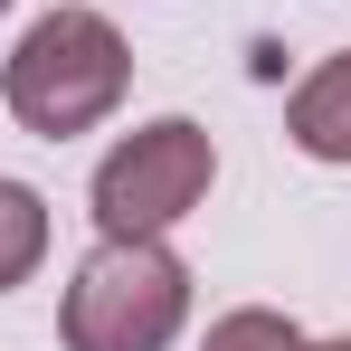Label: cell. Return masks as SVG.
I'll return each instance as SVG.
<instances>
[{
	"instance_id": "obj_1",
	"label": "cell",
	"mask_w": 351,
	"mask_h": 351,
	"mask_svg": "<svg viewBox=\"0 0 351 351\" xmlns=\"http://www.w3.org/2000/svg\"><path fill=\"white\" fill-rule=\"evenodd\" d=\"M133 86V48L105 10L86 0H58L48 19H29V38L0 66V105L29 123L38 143H66V133H95V123L123 105Z\"/></svg>"
},
{
	"instance_id": "obj_2",
	"label": "cell",
	"mask_w": 351,
	"mask_h": 351,
	"mask_svg": "<svg viewBox=\"0 0 351 351\" xmlns=\"http://www.w3.org/2000/svg\"><path fill=\"white\" fill-rule=\"evenodd\" d=\"M180 323H190V266L162 237H95V256L66 276V351H171Z\"/></svg>"
},
{
	"instance_id": "obj_3",
	"label": "cell",
	"mask_w": 351,
	"mask_h": 351,
	"mask_svg": "<svg viewBox=\"0 0 351 351\" xmlns=\"http://www.w3.org/2000/svg\"><path fill=\"white\" fill-rule=\"evenodd\" d=\"M219 180V143L209 123L162 114V123H133L114 152L95 162V228L105 237H171Z\"/></svg>"
},
{
	"instance_id": "obj_4",
	"label": "cell",
	"mask_w": 351,
	"mask_h": 351,
	"mask_svg": "<svg viewBox=\"0 0 351 351\" xmlns=\"http://www.w3.org/2000/svg\"><path fill=\"white\" fill-rule=\"evenodd\" d=\"M285 133H294V152H304V162L351 171V48H342V58H313L304 76H294Z\"/></svg>"
},
{
	"instance_id": "obj_5",
	"label": "cell",
	"mask_w": 351,
	"mask_h": 351,
	"mask_svg": "<svg viewBox=\"0 0 351 351\" xmlns=\"http://www.w3.org/2000/svg\"><path fill=\"white\" fill-rule=\"evenodd\" d=\"M38 256H48V199H38L29 180H0V294L29 285Z\"/></svg>"
},
{
	"instance_id": "obj_6",
	"label": "cell",
	"mask_w": 351,
	"mask_h": 351,
	"mask_svg": "<svg viewBox=\"0 0 351 351\" xmlns=\"http://www.w3.org/2000/svg\"><path fill=\"white\" fill-rule=\"evenodd\" d=\"M199 351H313L304 332H294L285 313H266V304H237V313H219L209 323V342Z\"/></svg>"
},
{
	"instance_id": "obj_7",
	"label": "cell",
	"mask_w": 351,
	"mask_h": 351,
	"mask_svg": "<svg viewBox=\"0 0 351 351\" xmlns=\"http://www.w3.org/2000/svg\"><path fill=\"white\" fill-rule=\"evenodd\" d=\"M313 351H351V332H342V342H313Z\"/></svg>"
},
{
	"instance_id": "obj_8",
	"label": "cell",
	"mask_w": 351,
	"mask_h": 351,
	"mask_svg": "<svg viewBox=\"0 0 351 351\" xmlns=\"http://www.w3.org/2000/svg\"><path fill=\"white\" fill-rule=\"evenodd\" d=\"M0 10H10V0H0Z\"/></svg>"
}]
</instances>
